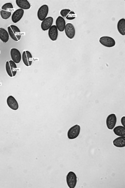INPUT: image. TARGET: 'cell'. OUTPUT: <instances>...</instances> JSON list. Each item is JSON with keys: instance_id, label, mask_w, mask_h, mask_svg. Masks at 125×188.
Instances as JSON below:
<instances>
[{"instance_id": "obj_1", "label": "cell", "mask_w": 125, "mask_h": 188, "mask_svg": "<svg viewBox=\"0 0 125 188\" xmlns=\"http://www.w3.org/2000/svg\"><path fill=\"white\" fill-rule=\"evenodd\" d=\"M13 6L11 3H7L4 4L1 7L0 14L1 18L6 20L11 15L13 10Z\"/></svg>"}, {"instance_id": "obj_2", "label": "cell", "mask_w": 125, "mask_h": 188, "mask_svg": "<svg viewBox=\"0 0 125 188\" xmlns=\"http://www.w3.org/2000/svg\"><path fill=\"white\" fill-rule=\"evenodd\" d=\"M9 34L11 38L14 40L18 41L21 37L20 30L17 26L11 25L8 27Z\"/></svg>"}, {"instance_id": "obj_3", "label": "cell", "mask_w": 125, "mask_h": 188, "mask_svg": "<svg viewBox=\"0 0 125 188\" xmlns=\"http://www.w3.org/2000/svg\"><path fill=\"white\" fill-rule=\"evenodd\" d=\"M6 71L8 75L11 77L14 76L17 72V65L14 62L11 60L6 61L5 65Z\"/></svg>"}, {"instance_id": "obj_4", "label": "cell", "mask_w": 125, "mask_h": 188, "mask_svg": "<svg viewBox=\"0 0 125 188\" xmlns=\"http://www.w3.org/2000/svg\"><path fill=\"white\" fill-rule=\"evenodd\" d=\"M67 185L70 188H74L76 186L77 181V177L73 172L70 171L66 177Z\"/></svg>"}, {"instance_id": "obj_5", "label": "cell", "mask_w": 125, "mask_h": 188, "mask_svg": "<svg viewBox=\"0 0 125 188\" xmlns=\"http://www.w3.org/2000/svg\"><path fill=\"white\" fill-rule=\"evenodd\" d=\"M80 126L76 124L72 127L68 131V138L70 139H73L76 138L80 134Z\"/></svg>"}, {"instance_id": "obj_6", "label": "cell", "mask_w": 125, "mask_h": 188, "mask_svg": "<svg viewBox=\"0 0 125 188\" xmlns=\"http://www.w3.org/2000/svg\"><path fill=\"white\" fill-rule=\"evenodd\" d=\"M99 41L103 45L107 47H112L115 45V42L114 39L108 36L101 37L100 38Z\"/></svg>"}, {"instance_id": "obj_7", "label": "cell", "mask_w": 125, "mask_h": 188, "mask_svg": "<svg viewBox=\"0 0 125 188\" xmlns=\"http://www.w3.org/2000/svg\"><path fill=\"white\" fill-rule=\"evenodd\" d=\"M49 8L46 4L42 5L38 9L37 12L38 18L41 21H42L45 19L48 13Z\"/></svg>"}, {"instance_id": "obj_8", "label": "cell", "mask_w": 125, "mask_h": 188, "mask_svg": "<svg viewBox=\"0 0 125 188\" xmlns=\"http://www.w3.org/2000/svg\"><path fill=\"white\" fill-rule=\"evenodd\" d=\"M117 121V118L114 114H111L108 116L106 120V124L107 128L112 130L115 127Z\"/></svg>"}, {"instance_id": "obj_9", "label": "cell", "mask_w": 125, "mask_h": 188, "mask_svg": "<svg viewBox=\"0 0 125 188\" xmlns=\"http://www.w3.org/2000/svg\"><path fill=\"white\" fill-rule=\"evenodd\" d=\"M65 34L69 38L72 39L74 36L75 30L74 26L71 23L66 24L64 29Z\"/></svg>"}, {"instance_id": "obj_10", "label": "cell", "mask_w": 125, "mask_h": 188, "mask_svg": "<svg viewBox=\"0 0 125 188\" xmlns=\"http://www.w3.org/2000/svg\"><path fill=\"white\" fill-rule=\"evenodd\" d=\"M60 14L62 17L68 20H73L76 17V14L74 12L68 9L62 10Z\"/></svg>"}, {"instance_id": "obj_11", "label": "cell", "mask_w": 125, "mask_h": 188, "mask_svg": "<svg viewBox=\"0 0 125 188\" xmlns=\"http://www.w3.org/2000/svg\"><path fill=\"white\" fill-rule=\"evenodd\" d=\"M22 57L23 62L25 66L28 67L31 65L32 56L29 51L27 50L24 51L22 53Z\"/></svg>"}, {"instance_id": "obj_12", "label": "cell", "mask_w": 125, "mask_h": 188, "mask_svg": "<svg viewBox=\"0 0 125 188\" xmlns=\"http://www.w3.org/2000/svg\"><path fill=\"white\" fill-rule=\"evenodd\" d=\"M10 55L12 60L16 63L20 62L21 58V53L17 49L13 48L11 49Z\"/></svg>"}, {"instance_id": "obj_13", "label": "cell", "mask_w": 125, "mask_h": 188, "mask_svg": "<svg viewBox=\"0 0 125 188\" xmlns=\"http://www.w3.org/2000/svg\"><path fill=\"white\" fill-rule=\"evenodd\" d=\"M53 21V18L49 16L46 18L41 23V27L42 30L45 31L49 29L52 26Z\"/></svg>"}, {"instance_id": "obj_14", "label": "cell", "mask_w": 125, "mask_h": 188, "mask_svg": "<svg viewBox=\"0 0 125 188\" xmlns=\"http://www.w3.org/2000/svg\"><path fill=\"white\" fill-rule=\"evenodd\" d=\"M6 102L8 106L11 109L16 110L18 109V102L12 96H9L7 98Z\"/></svg>"}, {"instance_id": "obj_15", "label": "cell", "mask_w": 125, "mask_h": 188, "mask_svg": "<svg viewBox=\"0 0 125 188\" xmlns=\"http://www.w3.org/2000/svg\"><path fill=\"white\" fill-rule=\"evenodd\" d=\"M24 13V10L20 8L15 11L12 14L11 16V20L15 23L19 22L22 17Z\"/></svg>"}, {"instance_id": "obj_16", "label": "cell", "mask_w": 125, "mask_h": 188, "mask_svg": "<svg viewBox=\"0 0 125 188\" xmlns=\"http://www.w3.org/2000/svg\"><path fill=\"white\" fill-rule=\"evenodd\" d=\"M48 35L49 38L52 41H54L57 39L58 36V30L55 25L52 26L49 29Z\"/></svg>"}, {"instance_id": "obj_17", "label": "cell", "mask_w": 125, "mask_h": 188, "mask_svg": "<svg viewBox=\"0 0 125 188\" xmlns=\"http://www.w3.org/2000/svg\"><path fill=\"white\" fill-rule=\"evenodd\" d=\"M56 26L58 30L61 32L63 31L66 25V22L64 18L59 16L57 18L55 21Z\"/></svg>"}, {"instance_id": "obj_18", "label": "cell", "mask_w": 125, "mask_h": 188, "mask_svg": "<svg viewBox=\"0 0 125 188\" xmlns=\"http://www.w3.org/2000/svg\"><path fill=\"white\" fill-rule=\"evenodd\" d=\"M113 144L115 146L119 148L125 146V136H120L115 139L113 141Z\"/></svg>"}, {"instance_id": "obj_19", "label": "cell", "mask_w": 125, "mask_h": 188, "mask_svg": "<svg viewBox=\"0 0 125 188\" xmlns=\"http://www.w3.org/2000/svg\"><path fill=\"white\" fill-rule=\"evenodd\" d=\"M16 3L18 7L22 9L28 10L31 7L30 4L27 0H16Z\"/></svg>"}, {"instance_id": "obj_20", "label": "cell", "mask_w": 125, "mask_h": 188, "mask_svg": "<svg viewBox=\"0 0 125 188\" xmlns=\"http://www.w3.org/2000/svg\"><path fill=\"white\" fill-rule=\"evenodd\" d=\"M117 28L119 33L122 35H125V19L123 18L118 22Z\"/></svg>"}, {"instance_id": "obj_21", "label": "cell", "mask_w": 125, "mask_h": 188, "mask_svg": "<svg viewBox=\"0 0 125 188\" xmlns=\"http://www.w3.org/2000/svg\"><path fill=\"white\" fill-rule=\"evenodd\" d=\"M113 132L115 134L119 136H125V128L122 126H118L113 129Z\"/></svg>"}, {"instance_id": "obj_22", "label": "cell", "mask_w": 125, "mask_h": 188, "mask_svg": "<svg viewBox=\"0 0 125 188\" xmlns=\"http://www.w3.org/2000/svg\"><path fill=\"white\" fill-rule=\"evenodd\" d=\"M9 39V35L8 32L4 29L0 28V39L6 43L8 41Z\"/></svg>"}, {"instance_id": "obj_23", "label": "cell", "mask_w": 125, "mask_h": 188, "mask_svg": "<svg viewBox=\"0 0 125 188\" xmlns=\"http://www.w3.org/2000/svg\"><path fill=\"white\" fill-rule=\"evenodd\" d=\"M121 122L123 126L125 127V117H123L121 119Z\"/></svg>"}]
</instances>
